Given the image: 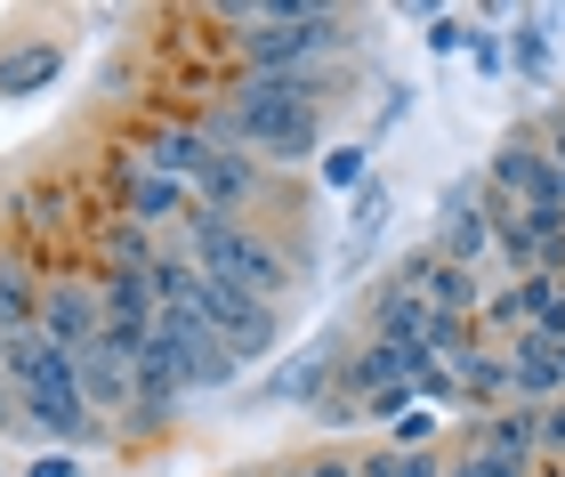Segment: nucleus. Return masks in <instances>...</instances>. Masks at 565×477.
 <instances>
[{
	"label": "nucleus",
	"instance_id": "1",
	"mask_svg": "<svg viewBox=\"0 0 565 477\" xmlns=\"http://www.w3.org/2000/svg\"><path fill=\"white\" fill-rule=\"evenodd\" d=\"M323 73H243L226 89V106L243 121V146L259 155L267 170H299V162H323Z\"/></svg>",
	"mask_w": 565,
	"mask_h": 477
},
{
	"label": "nucleus",
	"instance_id": "2",
	"mask_svg": "<svg viewBox=\"0 0 565 477\" xmlns=\"http://www.w3.org/2000/svg\"><path fill=\"white\" fill-rule=\"evenodd\" d=\"M250 33L243 49V73H316L323 57L348 49V17L340 9H307V0H267V9H226Z\"/></svg>",
	"mask_w": 565,
	"mask_h": 477
},
{
	"label": "nucleus",
	"instance_id": "3",
	"mask_svg": "<svg viewBox=\"0 0 565 477\" xmlns=\"http://www.w3.org/2000/svg\"><path fill=\"white\" fill-rule=\"evenodd\" d=\"M178 243L194 251V267L202 275H218V284H235L250 299H267L275 308V292H291V259L250 227V219H226V211H186V227H178Z\"/></svg>",
	"mask_w": 565,
	"mask_h": 477
},
{
	"label": "nucleus",
	"instance_id": "4",
	"mask_svg": "<svg viewBox=\"0 0 565 477\" xmlns=\"http://www.w3.org/2000/svg\"><path fill=\"white\" fill-rule=\"evenodd\" d=\"M153 340H162L170 357H178V381H186V396H218V389H235V381H243V357H235V348H226L194 308H162Z\"/></svg>",
	"mask_w": 565,
	"mask_h": 477
},
{
	"label": "nucleus",
	"instance_id": "5",
	"mask_svg": "<svg viewBox=\"0 0 565 477\" xmlns=\"http://www.w3.org/2000/svg\"><path fill=\"white\" fill-rule=\"evenodd\" d=\"M194 316L211 324V332H218L226 348H235L243 364H259L267 348H275V308H267V299H250V292H235V284H218V275H202Z\"/></svg>",
	"mask_w": 565,
	"mask_h": 477
},
{
	"label": "nucleus",
	"instance_id": "6",
	"mask_svg": "<svg viewBox=\"0 0 565 477\" xmlns=\"http://www.w3.org/2000/svg\"><path fill=\"white\" fill-rule=\"evenodd\" d=\"M41 340H57L65 357H82V348H97V332H106V299H97V284H73V275H57V284L41 292Z\"/></svg>",
	"mask_w": 565,
	"mask_h": 477
},
{
	"label": "nucleus",
	"instance_id": "7",
	"mask_svg": "<svg viewBox=\"0 0 565 477\" xmlns=\"http://www.w3.org/2000/svg\"><path fill=\"white\" fill-rule=\"evenodd\" d=\"M484 179H493L501 194H518L525 211H565V170L550 162V146H533V138H509Z\"/></svg>",
	"mask_w": 565,
	"mask_h": 477
},
{
	"label": "nucleus",
	"instance_id": "8",
	"mask_svg": "<svg viewBox=\"0 0 565 477\" xmlns=\"http://www.w3.org/2000/svg\"><path fill=\"white\" fill-rule=\"evenodd\" d=\"M436 259L452 267H477L484 251H493V219H484V179H469L460 194H445V211H436Z\"/></svg>",
	"mask_w": 565,
	"mask_h": 477
},
{
	"label": "nucleus",
	"instance_id": "9",
	"mask_svg": "<svg viewBox=\"0 0 565 477\" xmlns=\"http://www.w3.org/2000/svg\"><path fill=\"white\" fill-rule=\"evenodd\" d=\"M114 179H121V203H130V219H138V227H153V235H162L170 219H178V227H186V211H194V187L162 179V170H153V162H138V155L121 162Z\"/></svg>",
	"mask_w": 565,
	"mask_h": 477
},
{
	"label": "nucleus",
	"instance_id": "10",
	"mask_svg": "<svg viewBox=\"0 0 565 477\" xmlns=\"http://www.w3.org/2000/svg\"><path fill=\"white\" fill-rule=\"evenodd\" d=\"M211 155H218V146L202 138L194 121H146V130H138V162H153L178 187H194L202 170H211Z\"/></svg>",
	"mask_w": 565,
	"mask_h": 477
},
{
	"label": "nucleus",
	"instance_id": "11",
	"mask_svg": "<svg viewBox=\"0 0 565 477\" xmlns=\"http://www.w3.org/2000/svg\"><path fill=\"white\" fill-rule=\"evenodd\" d=\"M267 179H275V170H259V155H211V170L194 179V203H202V211L243 219V211L267 194Z\"/></svg>",
	"mask_w": 565,
	"mask_h": 477
},
{
	"label": "nucleus",
	"instance_id": "12",
	"mask_svg": "<svg viewBox=\"0 0 565 477\" xmlns=\"http://www.w3.org/2000/svg\"><path fill=\"white\" fill-rule=\"evenodd\" d=\"M331 357H340V348H331V332L307 340L291 364H275L267 381H259V405H307V413H316L323 396H331V389H323V381H331Z\"/></svg>",
	"mask_w": 565,
	"mask_h": 477
},
{
	"label": "nucleus",
	"instance_id": "13",
	"mask_svg": "<svg viewBox=\"0 0 565 477\" xmlns=\"http://www.w3.org/2000/svg\"><path fill=\"white\" fill-rule=\"evenodd\" d=\"M509 396H518V405H557V396H565L557 348H550L542 332H518V340H509Z\"/></svg>",
	"mask_w": 565,
	"mask_h": 477
},
{
	"label": "nucleus",
	"instance_id": "14",
	"mask_svg": "<svg viewBox=\"0 0 565 477\" xmlns=\"http://www.w3.org/2000/svg\"><path fill=\"white\" fill-rule=\"evenodd\" d=\"M41 275H33V259L24 251H0V340H17V332H33L41 324Z\"/></svg>",
	"mask_w": 565,
	"mask_h": 477
},
{
	"label": "nucleus",
	"instance_id": "15",
	"mask_svg": "<svg viewBox=\"0 0 565 477\" xmlns=\"http://www.w3.org/2000/svg\"><path fill=\"white\" fill-rule=\"evenodd\" d=\"M542 413H550V405H501V413H484V421H477V437H469V445L533 462V454H542Z\"/></svg>",
	"mask_w": 565,
	"mask_h": 477
},
{
	"label": "nucleus",
	"instance_id": "16",
	"mask_svg": "<svg viewBox=\"0 0 565 477\" xmlns=\"http://www.w3.org/2000/svg\"><path fill=\"white\" fill-rule=\"evenodd\" d=\"M73 364H82V396H89L97 413H121V421H130V405H138V372H130V364L106 357V348H82Z\"/></svg>",
	"mask_w": 565,
	"mask_h": 477
},
{
	"label": "nucleus",
	"instance_id": "17",
	"mask_svg": "<svg viewBox=\"0 0 565 477\" xmlns=\"http://www.w3.org/2000/svg\"><path fill=\"white\" fill-rule=\"evenodd\" d=\"M428 324H436V308L420 292H396V284H380L372 292V340H404V348H420L428 340Z\"/></svg>",
	"mask_w": 565,
	"mask_h": 477
},
{
	"label": "nucleus",
	"instance_id": "18",
	"mask_svg": "<svg viewBox=\"0 0 565 477\" xmlns=\"http://www.w3.org/2000/svg\"><path fill=\"white\" fill-rule=\"evenodd\" d=\"M65 73V49L57 41H17L9 57H0V97H33V89H49Z\"/></svg>",
	"mask_w": 565,
	"mask_h": 477
},
{
	"label": "nucleus",
	"instance_id": "19",
	"mask_svg": "<svg viewBox=\"0 0 565 477\" xmlns=\"http://www.w3.org/2000/svg\"><path fill=\"white\" fill-rule=\"evenodd\" d=\"M97 299H106V324H162V299H153V284L146 275H121V267H106L97 275Z\"/></svg>",
	"mask_w": 565,
	"mask_h": 477
},
{
	"label": "nucleus",
	"instance_id": "20",
	"mask_svg": "<svg viewBox=\"0 0 565 477\" xmlns=\"http://www.w3.org/2000/svg\"><path fill=\"white\" fill-rule=\"evenodd\" d=\"M509 73H518L525 89H550V73H557V57H550V17H518V24H509Z\"/></svg>",
	"mask_w": 565,
	"mask_h": 477
},
{
	"label": "nucleus",
	"instance_id": "21",
	"mask_svg": "<svg viewBox=\"0 0 565 477\" xmlns=\"http://www.w3.org/2000/svg\"><path fill=\"white\" fill-rule=\"evenodd\" d=\"M460 405H477V413L484 405H493V413L518 405V396H509V348H477V357L460 364Z\"/></svg>",
	"mask_w": 565,
	"mask_h": 477
},
{
	"label": "nucleus",
	"instance_id": "22",
	"mask_svg": "<svg viewBox=\"0 0 565 477\" xmlns=\"http://www.w3.org/2000/svg\"><path fill=\"white\" fill-rule=\"evenodd\" d=\"M316 187H323V194H364V187H372V138L323 146V162H316Z\"/></svg>",
	"mask_w": 565,
	"mask_h": 477
},
{
	"label": "nucleus",
	"instance_id": "23",
	"mask_svg": "<svg viewBox=\"0 0 565 477\" xmlns=\"http://www.w3.org/2000/svg\"><path fill=\"white\" fill-rule=\"evenodd\" d=\"M153 299H162V308H194V292H202V267H194V251L186 243H162V259H153Z\"/></svg>",
	"mask_w": 565,
	"mask_h": 477
},
{
	"label": "nucleus",
	"instance_id": "24",
	"mask_svg": "<svg viewBox=\"0 0 565 477\" xmlns=\"http://www.w3.org/2000/svg\"><path fill=\"white\" fill-rule=\"evenodd\" d=\"M153 259H162V235H153V227H138V219H114V227H106V267L153 275Z\"/></svg>",
	"mask_w": 565,
	"mask_h": 477
},
{
	"label": "nucleus",
	"instance_id": "25",
	"mask_svg": "<svg viewBox=\"0 0 565 477\" xmlns=\"http://www.w3.org/2000/svg\"><path fill=\"white\" fill-rule=\"evenodd\" d=\"M380 219H388V187H364V194H355V211H348V259H364V251H372V235H380Z\"/></svg>",
	"mask_w": 565,
	"mask_h": 477
},
{
	"label": "nucleus",
	"instance_id": "26",
	"mask_svg": "<svg viewBox=\"0 0 565 477\" xmlns=\"http://www.w3.org/2000/svg\"><path fill=\"white\" fill-rule=\"evenodd\" d=\"M436 437H445V413H436V405H413V413L388 430V454H428Z\"/></svg>",
	"mask_w": 565,
	"mask_h": 477
},
{
	"label": "nucleus",
	"instance_id": "27",
	"mask_svg": "<svg viewBox=\"0 0 565 477\" xmlns=\"http://www.w3.org/2000/svg\"><path fill=\"white\" fill-rule=\"evenodd\" d=\"M469 33H477V24H469V17H452V9H436V17H428V57H469Z\"/></svg>",
	"mask_w": 565,
	"mask_h": 477
},
{
	"label": "nucleus",
	"instance_id": "28",
	"mask_svg": "<svg viewBox=\"0 0 565 477\" xmlns=\"http://www.w3.org/2000/svg\"><path fill=\"white\" fill-rule=\"evenodd\" d=\"M477 324H493V332H525V292H518V284L484 292V316H477Z\"/></svg>",
	"mask_w": 565,
	"mask_h": 477
},
{
	"label": "nucleus",
	"instance_id": "29",
	"mask_svg": "<svg viewBox=\"0 0 565 477\" xmlns=\"http://www.w3.org/2000/svg\"><path fill=\"white\" fill-rule=\"evenodd\" d=\"M17 211L33 219V235H57V219H65V194H57V187H33V194H17Z\"/></svg>",
	"mask_w": 565,
	"mask_h": 477
},
{
	"label": "nucleus",
	"instance_id": "30",
	"mask_svg": "<svg viewBox=\"0 0 565 477\" xmlns=\"http://www.w3.org/2000/svg\"><path fill=\"white\" fill-rule=\"evenodd\" d=\"M469 65L484 73V82H493V73H509V41H501V33H484V24H477V33H469Z\"/></svg>",
	"mask_w": 565,
	"mask_h": 477
},
{
	"label": "nucleus",
	"instance_id": "31",
	"mask_svg": "<svg viewBox=\"0 0 565 477\" xmlns=\"http://www.w3.org/2000/svg\"><path fill=\"white\" fill-rule=\"evenodd\" d=\"M0 437H33V430H24V396H17L9 372H0Z\"/></svg>",
	"mask_w": 565,
	"mask_h": 477
},
{
	"label": "nucleus",
	"instance_id": "32",
	"mask_svg": "<svg viewBox=\"0 0 565 477\" xmlns=\"http://www.w3.org/2000/svg\"><path fill=\"white\" fill-rule=\"evenodd\" d=\"M404 114H413V89H404V82H396L388 97H380V114H372V138H388V130H396V121H404Z\"/></svg>",
	"mask_w": 565,
	"mask_h": 477
},
{
	"label": "nucleus",
	"instance_id": "33",
	"mask_svg": "<svg viewBox=\"0 0 565 477\" xmlns=\"http://www.w3.org/2000/svg\"><path fill=\"white\" fill-rule=\"evenodd\" d=\"M24 477H82V454H41Z\"/></svg>",
	"mask_w": 565,
	"mask_h": 477
},
{
	"label": "nucleus",
	"instance_id": "34",
	"mask_svg": "<svg viewBox=\"0 0 565 477\" xmlns=\"http://www.w3.org/2000/svg\"><path fill=\"white\" fill-rule=\"evenodd\" d=\"M542 454H565V396L542 413Z\"/></svg>",
	"mask_w": 565,
	"mask_h": 477
},
{
	"label": "nucleus",
	"instance_id": "35",
	"mask_svg": "<svg viewBox=\"0 0 565 477\" xmlns=\"http://www.w3.org/2000/svg\"><path fill=\"white\" fill-rule=\"evenodd\" d=\"M542 146H550V162L565 170V114H550V121H542Z\"/></svg>",
	"mask_w": 565,
	"mask_h": 477
},
{
	"label": "nucleus",
	"instance_id": "36",
	"mask_svg": "<svg viewBox=\"0 0 565 477\" xmlns=\"http://www.w3.org/2000/svg\"><path fill=\"white\" fill-rule=\"evenodd\" d=\"M299 477H355V462H340V454H323V462H307Z\"/></svg>",
	"mask_w": 565,
	"mask_h": 477
},
{
	"label": "nucleus",
	"instance_id": "37",
	"mask_svg": "<svg viewBox=\"0 0 565 477\" xmlns=\"http://www.w3.org/2000/svg\"><path fill=\"white\" fill-rule=\"evenodd\" d=\"M445 477H493V462H484V454H460V462H452Z\"/></svg>",
	"mask_w": 565,
	"mask_h": 477
},
{
	"label": "nucleus",
	"instance_id": "38",
	"mask_svg": "<svg viewBox=\"0 0 565 477\" xmlns=\"http://www.w3.org/2000/svg\"><path fill=\"white\" fill-rule=\"evenodd\" d=\"M557 372H565V340H557Z\"/></svg>",
	"mask_w": 565,
	"mask_h": 477
},
{
	"label": "nucleus",
	"instance_id": "39",
	"mask_svg": "<svg viewBox=\"0 0 565 477\" xmlns=\"http://www.w3.org/2000/svg\"><path fill=\"white\" fill-rule=\"evenodd\" d=\"M282 477H299V469H282Z\"/></svg>",
	"mask_w": 565,
	"mask_h": 477
},
{
	"label": "nucleus",
	"instance_id": "40",
	"mask_svg": "<svg viewBox=\"0 0 565 477\" xmlns=\"http://www.w3.org/2000/svg\"><path fill=\"white\" fill-rule=\"evenodd\" d=\"M0 477H9V469H0Z\"/></svg>",
	"mask_w": 565,
	"mask_h": 477
},
{
	"label": "nucleus",
	"instance_id": "41",
	"mask_svg": "<svg viewBox=\"0 0 565 477\" xmlns=\"http://www.w3.org/2000/svg\"><path fill=\"white\" fill-rule=\"evenodd\" d=\"M0 348H9V340H0Z\"/></svg>",
	"mask_w": 565,
	"mask_h": 477
}]
</instances>
